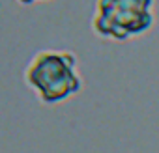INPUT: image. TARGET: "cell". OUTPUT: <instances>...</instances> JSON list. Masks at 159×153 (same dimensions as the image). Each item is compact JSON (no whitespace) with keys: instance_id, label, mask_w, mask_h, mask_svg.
Returning a JSON list of instances; mask_svg holds the SVG:
<instances>
[{"instance_id":"obj_1","label":"cell","mask_w":159,"mask_h":153,"mask_svg":"<svg viewBox=\"0 0 159 153\" xmlns=\"http://www.w3.org/2000/svg\"><path fill=\"white\" fill-rule=\"evenodd\" d=\"M73 54L64 50H43L36 54L25 71V79L47 105L60 103L81 90V76Z\"/></svg>"},{"instance_id":"obj_2","label":"cell","mask_w":159,"mask_h":153,"mask_svg":"<svg viewBox=\"0 0 159 153\" xmlns=\"http://www.w3.org/2000/svg\"><path fill=\"white\" fill-rule=\"evenodd\" d=\"M153 24V0H98L94 32L112 41H127Z\"/></svg>"},{"instance_id":"obj_3","label":"cell","mask_w":159,"mask_h":153,"mask_svg":"<svg viewBox=\"0 0 159 153\" xmlns=\"http://www.w3.org/2000/svg\"><path fill=\"white\" fill-rule=\"evenodd\" d=\"M21 4H34V2H38V0H19Z\"/></svg>"}]
</instances>
